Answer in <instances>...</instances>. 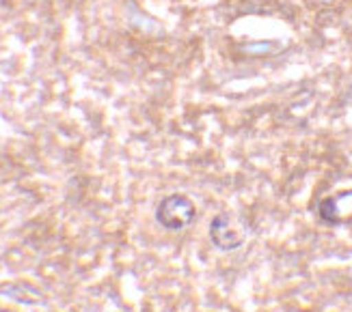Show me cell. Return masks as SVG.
Wrapping results in <instances>:
<instances>
[{
  "mask_svg": "<svg viewBox=\"0 0 352 312\" xmlns=\"http://www.w3.org/2000/svg\"><path fill=\"white\" fill-rule=\"evenodd\" d=\"M197 215L195 202L184 194H169L156 207V220L166 230H182L192 224Z\"/></svg>",
  "mask_w": 352,
  "mask_h": 312,
  "instance_id": "cell-1",
  "label": "cell"
},
{
  "mask_svg": "<svg viewBox=\"0 0 352 312\" xmlns=\"http://www.w3.org/2000/svg\"><path fill=\"white\" fill-rule=\"evenodd\" d=\"M210 239L219 250H236L244 241V232L227 215H217L210 224Z\"/></svg>",
  "mask_w": 352,
  "mask_h": 312,
  "instance_id": "cell-2",
  "label": "cell"
}]
</instances>
